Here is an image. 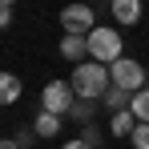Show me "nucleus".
<instances>
[{
    "label": "nucleus",
    "instance_id": "obj_1",
    "mask_svg": "<svg viewBox=\"0 0 149 149\" xmlns=\"http://www.w3.org/2000/svg\"><path fill=\"white\" fill-rule=\"evenodd\" d=\"M69 89H73V97L89 101V105H97V101L109 93V69H105V65H97V61H81V65L73 69Z\"/></svg>",
    "mask_w": 149,
    "mask_h": 149
},
{
    "label": "nucleus",
    "instance_id": "obj_2",
    "mask_svg": "<svg viewBox=\"0 0 149 149\" xmlns=\"http://www.w3.org/2000/svg\"><path fill=\"white\" fill-rule=\"evenodd\" d=\"M85 49H89V61H97V65H113V61H121L125 56V40H121V28L105 24V28H93L89 36H85Z\"/></svg>",
    "mask_w": 149,
    "mask_h": 149
},
{
    "label": "nucleus",
    "instance_id": "obj_3",
    "mask_svg": "<svg viewBox=\"0 0 149 149\" xmlns=\"http://www.w3.org/2000/svg\"><path fill=\"white\" fill-rule=\"evenodd\" d=\"M109 85L133 97V93H141V89H145V69H141L133 56H121V61H113V65H109Z\"/></svg>",
    "mask_w": 149,
    "mask_h": 149
},
{
    "label": "nucleus",
    "instance_id": "obj_4",
    "mask_svg": "<svg viewBox=\"0 0 149 149\" xmlns=\"http://www.w3.org/2000/svg\"><path fill=\"white\" fill-rule=\"evenodd\" d=\"M61 28H65V36H89L97 28V12L89 4H69V8H61Z\"/></svg>",
    "mask_w": 149,
    "mask_h": 149
},
{
    "label": "nucleus",
    "instance_id": "obj_5",
    "mask_svg": "<svg viewBox=\"0 0 149 149\" xmlns=\"http://www.w3.org/2000/svg\"><path fill=\"white\" fill-rule=\"evenodd\" d=\"M73 89H69V81H49L45 85V93H40V113H52V117H69V109H73Z\"/></svg>",
    "mask_w": 149,
    "mask_h": 149
},
{
    "label": "nucleus",
    "instance_id": "obj_6",
    "mask_svg": "<svg viewBox=\"0 0 149 149\" xmlns=\"http://www.w3.org/2000/svg\"><path fill=\"white\" fill-rule=\"evenodd\" d=\"M109 12H113L117 28H129V24H137V20L145 16V4H141V0H113Z\"/></svg>",
    "mask_w": 149,
    "mask_h": 149
},
{
    "label": "nucleus",
    "instance_id": "obj_7",
    "mask_svg": "<svg viewBox=\"0 0 149 149\" xmlns=\"http://www.w3.org/2000/svg\"><path fill=\"white\" fill-rule=\"evenodd\" d=\"M20 93H24L20 77L8 73V69H0V105H4V109H8V105H16V101H20Z\"/></svg>",
    "mask_w": 149,
    "mask_h": 149
},
{
    "label": "nucleus",
    "instance_id": "obj_8",
    "mask_svg": "<svg viewBox=\"0 0 149 149\" xmlns=\"http://www.w3.org/2000/svg\"><path fill=\"white\" fill-rule=\"evenodd\" d=\"M61 56H65V61H73V65H81V61H89V49H85V36H61Z\"/></svg>",
    "mask_w": 149,
    "mask_h": 149
},
{
    "label": "nucleus",
    "instance_id": "obj_9",
    "mask_svg": "<svg viewBox=\"0 0 149 149\" xmlns=\"http://www.w3.org/2000/svg\"><path fill=\"white\" fill-rule=\"evenodd\" d=\"M32 133L40 137V141H49L61 133V117H52V113H36V121H32Z\"/></svg>",
    "mask_w": 149,
    "mask_h": 149
},
{
    "label": "nucleus",
    "instance_id": "obj_10",
    "mask_svg": "<svg viewBox=\"0 0 149 149\" xmlns=\"http://www.w3.org/2000/svg\"><path fill=\"white\" fill-rule=\"evenodd\" d=\"M129 113H133L137 125H149V89H141V93L129 97Z\"/></svg>",
    "mask_w": 149,
    "mask_h": 149
},
{
    "label": "nucleus",
    "instance_id": "obj_11",
    "mask_svg": "<svg viewBox=\"0 0 149 149\" xmlns=\"http://www.w3.org/2000/svg\"><path fill=\"white\" fill-rule=\"evenodd\" d=\"M133 113H129V109H121V113H113V117H109V133H113V137H129V133H133Z\"/></svg>",
    "mask_w": 149,
    "mask_h": 149
},
{
    "label": "nucleus",
    "instance_id": "obj_12",
    "mask_svg": "<svg viewBox=\"0 0 149 149\" xmlns=\"http://www.w3.org/2000/svg\"><path fill=\"white\" fill-rule=\"evenodd\" d=\"M105 109H113V113H121V109H129V93H121V89H113L109 85V93H105Z\"/></svg>",
    "mask_w": 149,
    "mask_h": 149
},
{
    "label": "nucleus",
    "instance_id": "obj_13",
    "mask_svg": "<svg viewBox=\"0 0 149 149\" xmlns=\"http://www.w3.org/2000/svg\"><path fill=\"white\" fill-rule=\"evenodd\" d=\"M129 141H133V149H149V125H133Z\"/></svg>",
    "mask_w": 149,
    "mask_h": 149
},
{
    "label": "nucleus",
    "instance_id": "obj_14",
    "mask_svg": "<svg viewBox=\"0 0 149 149\" xmlns=\"http://www.w3.org/2000/svg\"><path fill=\"white\" fill-rule=\"evenodd\" d=\"M69 113H73L77 121H85V125H89V113H93V105H89V101H73V109H69Z\"/></svg>",
    "mask_w": 149,
    "mask_h": 149
},
{
    "label": "nucleus",
    "instance_id": "obj_15",
    "mask_svg": "<svg viewBox=\"0 0 149 149\" xmlns=\"http://www.w3.org/2000/svg\"><path fill=\"white\" fill-rule=\"evenodd\" d=\"M81 141H85V145H93V149H97V141H101V129H97L93 121H89V125H85V133H81Z\"/></svg>",
    "mask_w": 149,
    "mask_h": 149
},
{
    "label": "nucleus",
    "instance_id": "obj_16",
    "mask_svg": "<svg viewBox=\"0 0 149 149\" xmlns=\"http://www.w3.org/2000/svg\"><path fill=\"white\" fill-rule=\"evenodd\" d=\"M12 16H16V12H12V4H8V0H0V28L12 24Z\"/></svg>",
    "mask_w": 149,
    "mask_h": 149
},
{
    "label": "nucleus",
    "instance_id": "obj_17",
    "mask_svg": "<svg viewBox=\"0 0 149 149\" xmlns=\"http://www.w3.org/2000/svg\"><path fill=\"white\" fill-rule=\"evenodd\" d=\"M32 137H36V133H32V129H24V133H16L12 141H16V149H28V145H32Z\"/></svg>",
    "mask_w": 149,
    "mask_h": 149
},
{
    "label": "nucleus",
    "instance_id": "obj_18",
    "mask_svg": "<svg viewBox=\"0 0 149 149\" xmlns=\"http://www.w3.org/2000/svg\"><path fill=\"white\" fill-rule=\"evenodd\" d=\"M61 149H93V145H85L81 137H73V141H65V145H61Z\"/></svg>",
    "mask_w": 149,
    "mask_h": 149
},
{
    "label": "nucleus",
    "instance_id": "obj_19",
    "mask_svg": "<svg viewBox=\"0 0 149 149\" xmlns=\"http://www.w3.org/2000/svg\"><path fill=\"white\" fill-rule=\"evenodd\" d=\"M0 149H16V141L12 137H0Z\"/></svg>",
    "mask_w": 149,
    "mask_h": 149
},
{
    "label": "nucleus",
    "instance_id": "obj_20",
    "mask_svg": "<svg viewBox=\"0 0 149 149\" xmlns=\"http://www.w3.org/2000/svg\"><path fill=\"white\" fill-rule=\"evenodd\" d=\"M145 77H149V69H145Z\"/></svg>",
    "mask_w": 149,
    "mask_h": 149
}]
</instances>
